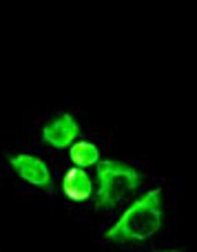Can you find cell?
Segmentation results:
<instances>
[{"label": "cell", "mask_w": 197, "mask_h": 252, "mask_svg": "<svg viewBox=\"0 0 197 252\" xmlns=\"http://www.w3.org/2000/svg\"><path fill=\"white\" fill-rule=\"evenodd\" d=\"M78 133H80V126L73 120V115L62 113L42 128V139L47 144H51L53 148H66L75 142Z\"/></svg>", "instance_id": "cell-4"}, {"label": "cell", "mask_w": 197, "mask_h": 252, "mask_svg": "<svg viewBox=\"0 0 197 252\" xmlns=\"http://www.w3.org/2000/svg\"><path fill=\"white\" fill-rule=\"evenodd\" d=\"M98 208H113L122 204L137 186H140V175L131 166H124L120 161H98Z\"/></svg>", "instance_id": "cell-2"}, {"label": "cell", "mask_w": 197, "mask_h": 252, "mask_svg": "<svg viewBox=\"0 0 197 252\" xmlns=\"http://www.w3.org/2000/svg\"><path fill=\"white\" fill-rule=\"evenodd\" d=\"M11 168L20 175L25 182L33 184L35 188H42V190H51L53 188V179H51V173H49L47 164L42 159L33 155H16L11 157Z\"/></svg>", "instance_id": "cell-3"}, {"label": "cell", "mask_w": 197, "mask_h": 252, "mask_svg": "<svg viewBox=\"0 0 197 252\" xmlns=\"http://www.w3.org/2000/svg\"><path fill=\"white\" fill-rule=\"evenodd\" d=\"M166 252H175V250H166Z\"/></svg>", "instance_id": "cell-7"}, {"label": "cell", "mask_w": 197, "mask_h": 252, "mask_svg": "<svg viewBox=\"0 0 197 252\" xmlns=\"http://www.w3.org/2000/svg\"><path fill=\"white\" fill-rule=\"evenodd\" d=\"M62 190L69 199H75V201H82V199H89L93 190V184H91V177L84 173L82 168H71L66 170L65 179H62Z\"/></svg>", "instance_id": "cell-5"}, {"label": "cell", "mask_w": 197, "mask_h": 252, "mask_svg": "<svg viewBox=\"0 0 197 252\" xmlns=\"http://www.w3.org/2000/svg\"><path fill=\"white\" fill-rule=\"evenodd\" d=\"M71 161H73L75 166H80V168H87V166H93L100 161V153H98V148L93 146L91 142H75L71 144Z\"/></svg>", "instance_id": "cell-6"}, {"label": "cell", "mask_w": 197, "mask_h": 252, "mask_svg": "<svg viewBox=\"0 0 197 252\" xmlns=\"http://www.w3.org/2000/svg\"><path fill=\"white\" fill-rule=\"evenodd\" d=\"M160 197H162L160 190H151L142 195L137 201H133L131 208L124 210V215L118 219V223L106 230V239L127 244V241H144L153 237L162 228Z\"/></svg>", "instance_id": "cell-1"}]
</instances>
